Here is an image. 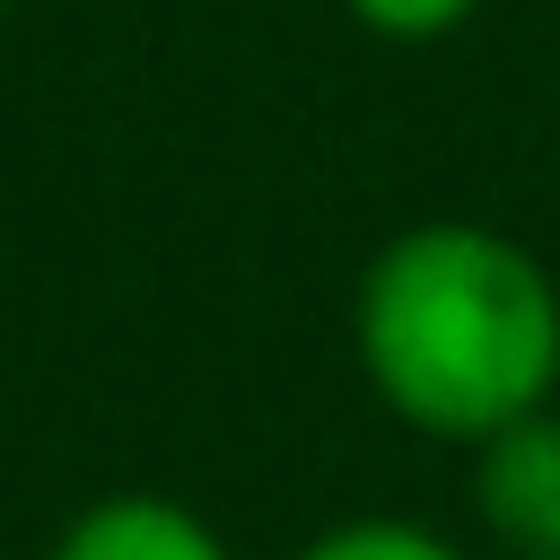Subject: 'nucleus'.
Returning <instances> with one entry per match:
<instances>
[{
  "label": "nucleus",
  "mask_w": 560,
  "mask_h": 560,
  "mask_svg": "<svg viewBox=\"0 0 560 560\" xmlns=\"http://www.w3.org/2000/svg\"><path fill=\"white\" fill-rule=\"evenodd\" d=\"M350 341L402 429L481 446L560 385V280L481 219H420L368 254Z\"/></svg>",
  "instance_id": "1"
},
{
  "label": "nucleus",
  "mask_w": 560,
  "mask_h": 560,
  "mask_svg": "<svg viewBox=\"0 0 560 560\" xmlns=\"http://www.w3.org/2000/svg\"><path fill=\"white\" fill-rule=\"evenodd\" d=\"M472 516L499 551L560 560V402H534L472 446Z\"/></svg>",
  "instance_id": "2"
},
{
  "label": "nucleus",
  "mask_w": 560,
  "mask_h": 560,
  "mask_svg": "<svg viewBox=\"0 0 560 560\" xmlns=\"http://www.w3.org/2000/svg\"><path fill=\"white\" fill-rule=\"evenodd\" d=\"M44 560H236L219 542V525L184 499H158V490H114V499H88Z\"/></svg>",
  "instance_id": "3"
},
{
  "label": "nucleus",
  "mask_w": 560,
  "mask_h": 560,
  "mask_svg": "<svg viewBox=\"0 0 560 560\" xmlns=\"http://www.w3.org/2000/svg\"><path fill=\"white\" fill-rule=\"evenodd\" d=\"M289 560H464L446 534H429V525H411V516H341V525H324L315 542H298Z\"/></svg>",
  "instance_id": "4"
},
{
  "label": "nucleus",
  "mask_w": 560,
  "mask_h": 560,
  "mask_svg": "<svg viewBox=\"0 0 560 560\" xmlns=\"http://www.w3.org/2000/svg\"><path fill=\"white\" fill-rule=\"evenodd\" d=\"M368 35H385V44H438V35H455L481 0H341Z\"/></svg>",
  "instance_id": "5"
},
{
  "label": "nucleus",
  "mask_w": 560,
  "mask_h": 560,
  "mask_svg": "<svg viewBox=\"0 0 560 560\" xmlns=\"http://www.w3.org/2000/svg\"><path fill=\"white\" fill-rule=\"evenodd\" d=\"M0 18H9V0H0Z\"/></svg>",
  "instance_id": "6"
}]
</instances>
